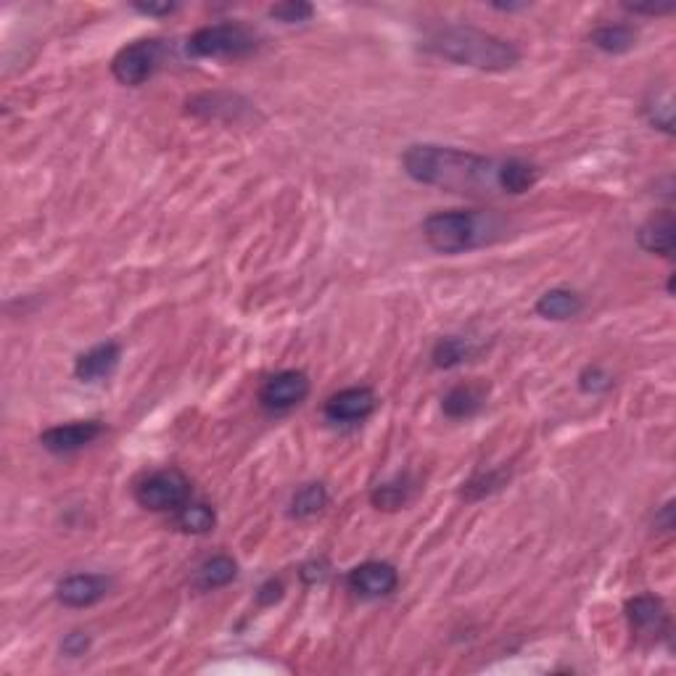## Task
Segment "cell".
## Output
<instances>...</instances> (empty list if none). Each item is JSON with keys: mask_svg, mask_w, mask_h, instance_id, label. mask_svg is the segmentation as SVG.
<instances>
[{"mask_svg": "<svg viewBox=\"0 0 676 676\" xmlns=\"http://www.w3.org/2000/svg\"><path fill=\"white\" fill-rule=\"evenodd\" d=\"M402 167L415 183L463 196H523L542 180V169L523 159H494L436 143L407 148Z\"/></svg>", "mask_w": 676, "mask_h": 676, "instance_id": "obj_1", "label": "cell"}, {"mask_svg": "<svg viewBox=\"0 0 676 676\" xmlns=\"http://www.w3.org/2000/svg\"><path fill=\"white\" fill-rule=\"evenodd\" d=\"M423 48L439 59H447L460 67L481 69V72H507L521 61V51L510 40L478 30L471 24L436 27L434 32H428Z\"/></svg>", "mask_w": 676, "mask_h": 676, "instance_id": "obj_2", "label": "cell"}, {"mask_svg": "<svg viewBox=\"0 0 676 676\" xmlns=\"http://www.w3.org/2000/svg\"><path fill=\"white\" fill-rule=\"evenodd\" d=\"M505 233V222L494 212L478 209H449L434 212L423 220V238L439 254H465L489 246Z\"/></svg>", "mask_w": 676, "mask_h": 676, "instance_id": "obj_3", "label": "cell"}, {"mask_svg": "<svg viewBox=\"0 0 676 676\" xmlns=\"http://www.w3.org/2000/svg\"><path fill=\"white\" fill-rule=\"evenodd\" d=\"M257 35L236 22L201 27L188 40V53L199 59H243L257 51Z\"/></svg>", "mask_w": 676, "mask_h": 676, "instance_id": "obj_4", "label": "cell"}, {"mask_svg": "<svg viewBox=\"0 0 676 676\" xmlns=\"http://www.w3.org/2000/svg\"><path fill=\"white\" fill-rule=\"evenodd\" d=\"M191 500V481L177 468H162L135 484V502L151 513H175Z\"/></svg>", "mask_w": 676, "mask_h": 676, "instance_id": "obj_5", "label": "cell"}, {"mask_svg": "<svg viewBox=\"0 0 676 676\" xmlns=\"http://www.w3.org/2000/svg\"><path fill=\"white\" fill-rule=\"evenodd\" d=\"M164 56V43L162 40H135V43L125 45L122 51L111 59V74L114 80L122 82V85H143L146 80L154 77V72L159 69Z\"/></svg>", "mask_w": 676, "mask_h": 676, "instance_id": "obj_6", "label": "cell"}, {"mask_svg": "<svg viewBox=\"0 0 676 676\" xmlns=\"http://www.w3.org/2000/svg\"><path fill=\"white\" fill-rule=\"evenodd\" d=\"M309 375L302 370H280L259 389V402L270 412H288L309 397Z\"/></svg>", "mask_w": 676, "mask_h": 676, "instance_id": "obj_7", "label": "cell"}, {"mask_svg": "<svg viewBox=\"0 0 676 676\" xmlns=\"http://www.w3.org/2000/svg\"><path fill=\"white\" fill-rule=\"evenodd\" d=\"M399 584L397 568L386 560H365L346 574V587L362 600H378L389 597Z\"/></svg>", "mask_w": 676, "mask_h": 676, "instance_id": "obj_8", "label": "cell"}, {"mask_svg": "<svg viewBox=\"0 0 676 676\" xmlns=\"http://www.w3.org/2000/svg\"><path fill=\"white\" fill-rule=\"evenodd\" d=\"M101 434V420H74L64 426L45 428L40 434V447L48 449L51 455H72V452H80L82 447L93 444Z\"/></svg>", "mask_w": 676, "mask_h": 676, "instance_id": "obj_9", "label": "cell"}, {"mask_svg": "<svg viewBox=\"0 0 676 676\" xmlns=\"http://www.w3.org/2000/svg\"><path fill=\"white\" fill-rule=\"evenodd\" d=\"M378 407V397L375 391L368 386H352V389L336 391L333 397L323 405L325 418L333 423H360V420L370 418Z\"/></svg>", "mask_w": 676, "mask_h": 676, "instance_id": "obj_10", "label": "cell"}, {"mask_svg": "<svg viewBox=\"0 0 676 676\" xmlns=\"http://www.w3.org/2000/svg\"><path fill=\"white\" fill-rule=\"evenodd\" d=\"M111 579L103 574H72L56 584V600L67 608H90L109 595Z\"/></svg>", "mask_w": 676, "mask_h": 676, "instance_id": "obj_11", "label": "cell"}, {"mask_svg": "<svg viewBox=\"0 0 676 676\" xmlns=\"http://www.w3.org/2000/svg\"><path fill=\"white\" fill-rule=\"evenodd\" d=\"M119 360H122V346L117 341H103V344L93 346V349H88V352L77 357V362H74V378L82 383L106 381L117 370Z\"/></svg>", "mask_w": 676, "mask_h": 676, "instance_id": "obj_12", "label": "cell"}, {"mask_svg": "<svg viewBox=\"0 0 676 676\" xmlns=\"http://www.w3.org/2000/svg\"><path fill=\"white\" fill-rule=\"evenodd\" d=\"M626 618L632 624L634 632L640 634H663L669 629V613L661 597L655 595H637L626 603Z\"/></svg>", "mask_w": 676, "mask_h": 676, "instance_id": "obj_13", "label": "cell"}, {"mask_svg": "<svg viewBox=\"0 0 676 676\" xmlns=\"http://www.w3.org/2000/svg\"><path fill=\"white\" fill-rule=\"evenodd\" d=\"M637 243L647 254H658V257H674L676 246V222L674 214L666 209V212L655 214L645 222L637 233Z\"/></svg>", "mask_w": 676, "mask_h": 676, "instance_id": "obj_14", "label": "cell"}, {"mask_svg": "<svg viewBox=\"0 0 676 676\" xmlns=\"http://www.w3.org/2000/svg\"><path fill=\"white\" fill-rule=\"evenodd\" d=\"M534 309L544 320H571L584 312V299L571 288H550L539 296Z\"/></svg>", "mask_w": 676, "mask_h": 676, "instance_id": "obj_15", "label": "cell"}, {"mask_svg": "<svg viewBox=\"0 0 676 676\" xmlns=\"http://www.w3.org/2000/svg\"><path fill=\"white\" fill-rule=\"evenodd\" d=\"M238 563L230 555H212L206 558L196 574H193V587L201 592H212V589L228 587L230 581H236Z\"/></svg>", "mask_w": 676, "mask_h": 676, "instance_id": "obj_16", "label": "cell"}, {"mask_svg": "<svg viewBox=\"0 0 676 676\" xmlns=\"http://www.w3.org/2000/svg\"><path fill=\"white\" fill-rule=\"evenodd\" d=\"M484 407V389L473 383H460L455 389H449L441 399V410L452 420H468Z\"/></svg>", "mask_w": 676, "mask_h": 676, "instance_id": "obj_17", "label": "cell"}, {"mask_svg": "<svg viewBox=\"0 0 676 676\" xmlns=\"http://www.w3.org/2000/svg\"><path fill=\"white\" fill-rule=\"evenodd\" d=\"M589 43L600 48L603 53H629L637 45V30L632 24H603L589 35Z\"/></svg>", "mask_w": 676, "mask_h": 676, "instance_id": "obj_18", "label": "cell"}, {"mask_svg": "<svg viewBox=\"0 0 676 676\" xmlns=\"http://www.w3.org/2000/svg\"><path fill=\"white\" fill-rule=\"evenodd\" d=\"M175 523L185 534H209L217 523V515H214V507H209L206 502L188 500L175 510Z\"/></svg>", "mask_w": 676, "mask_h": 676, "instance_id": "obj_19", "label": "cell"}, {"mask_svg": "<svg viewBox=\"0 0 676 676\" xmlns=\"http://www.w3.org/2000/svg\"><path fill=\"white\" fill-rule=\"evenodd\" d=\"M325 505H328V489L315 481V484H304L302 489H296L291 505H288V515L296 521H304V518L323 513Z\"/></svg>", "mask_w": 676, "mask_h": 676, "instance_id": "obj_20", "label": "cell"}, {"mask_svg": "<svg viewBox=\"0 0 676 676\" xmlns=\"http://www.w3.org/2000/svg\"><path fill=\"white\" fill-rule=\"evenodd\" d=\"M412 497V484L407 476H397L394 481H386V484H378L370 494V502H373L378 510H402V507L410 502Z\"/></svg>", "mask_w": 676, "mask_h": 676, "instance_id": "obj_21", "label": "cell"}, {"mask_svg": "<svg viewBox=\"0 0 676 676\" xmlns=\"http://www.w3.org/2000/svg\"><path fill=\"white\" fill-rule=\"evenodd\" d=\"M471 354H473V344L468 341V338L447 336V338H439V341H436L434 352H431V360H434V365L439 370H452V368H457V365L468 362Z\"/></svg>", "mask_w": 676, "mask_h": 676, "instance_id": "obj_22", "label": "cell"}, {"mask_svg": "<svg viewBox=\"0 0 676 676\" xmlns=\"http://www.w3.org/2000/svg\"><path fill=\"white\" fill-rule=\"evenodd\" d=\"M642 111H645V117L650 125L663 130L666 135L674 133V98H671L669 90H653V93L645 98Z\"/></svg>", "mask_w": 676, "mask_h": 676, "instance_id": "obj_23", "label": "cell"}, {"mask_svg": "<svg viewBox=\"0 0 676 676\" xmlns=\"http://www.w3.org/2000/svg\"><path fill=\"white\" fill-rule=\"evenodd\" d=\"M507 481V471H489L476 473L471 481L463 484V500H484L489 494L500 492Z\"/></svg>", "mask_w": 676, "mask_h": 676, "instance_id": "obj_24", "label": "cell"}, {"mask_svg": "<svg viewBox=\"0 0 676 676\" xmlns=\"http://www.w3.org/2000/svg\"><path fill=\"white\" fill-rule=\"evenodd\" d=\"M270 16L283 24H302L315 16V6L304 0H286V3H275L270 8Z\"/></svg>", "mask_w": 676, "mask_h": 676, "instance_id": "obj_25", "label": "cell"}, {"mask_svg": "<svg viewBox=\"0 0 676 676\" xmlns=\"http://www.w3.org/2000/svg\"><path fill=\"white\" fill-rule=\"evenodd\" d=\"M613 386V378L605 373L603 368H597V365H589V368L581 370L579 375V389L584 394H603Z\"/></svg>", "mask_w": 676, "mask_h": 676, "instance_id": "obj_26", "label": "cell"}, {"mask_svg": "<svg viewBox=\"0 0 676 676\" xmlns=\"http://www.w3.org/2000/svg\"><path fill=\"white\" fill-rule=\"evenodd\" d=\"M90 647V637L85 632H72L67 634V640L61 642V653L69 655V658H77V655H85V650Z\"/></svg>", "mask_w": 676, "mask_h": 676, "instance_id": "obj_27", "label": "cell"}, {"mask_svg": "<svg viewBox=\"0 0 676 676\" xmlns=\"http://www.w3.org/2000/svg\"><path fill=\"white\" fill-rule=\"evenodd\" d=\"M283 597V581L280 579H267L257 592L259 605H275Z\"/></svg>", "mask_w": 676, "mask_h": 676, "instance_id": "obj_28", "label": "cell"}, {"mask_svg": "<svg viewBox=\"0 0 676 676\" xmlns=\"http://www.w3.org/2000/svg\"><path fill=\"white\" fill-rule=\"evenodd\" d=\"M133 11L143 16H169L177 11V3H133Z\"/></svg>", "mask_w": 676, "mask_h": 676, "instance_id": "obj_29", "label": "cell"}, {"mask_svg": "<svg viewBox=\"0 0 676 676\" xmlns=\"http://www.w3.org/2000/svg\"><path fill=\"white\" fill-rule=\"evenodd\" d=\"M634 16H663L674 11V3H655V6H624Z\"/></svg>", "mask_w": 676, "mask_h": 676, "instance_id": "obj_30", "label": "cell"}, {"mask_svg": "<svg viewBox=\"0 0 676 676\" xmlns=\"http://www.w3.org/2000/svg\"><path fill=\"white\" fill-rule=\"evenodd\" d=\"M494 8H500V11H521V8H529V3H494Z\"/></svg>", "mask_w": 676, "mask_h": 676, "instance_id": "obj_31", "label": "cell"}]
</instances>
